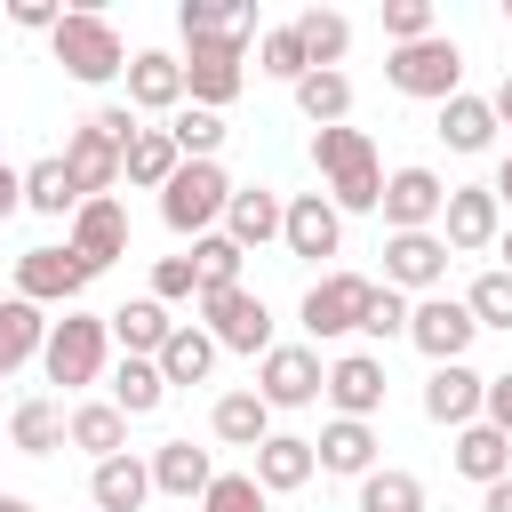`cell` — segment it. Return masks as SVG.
<instances>
[{"label":"cell","mask_w":512,"mask_h":512,"mask_svg":"<svg viewBox=\"0 0 512 512\" xmlns=\"http://www.w3.org/2000/svg\"><path fill=\"white\" fill-rule=\"evenodd\" d=\"M384 32H392V48L432 40V32H440V24H432V0H384Z\"/></svg>","instance_id":"ee69618b"},{"label":"cell","mask_w":512,"mask_h":512,"mask_svg":"<svg viewBox=\"0 0 512 512\" xmlns=\"http://www.w3.org/2000/svg\"><path fill=\"white\" fill-rule=\"evenodd\" d=\"M496 232H504V200L488 184H448V208H440L448 256H480V248H496Z\"/></svg>","instance_id":"52a82bcc"},{"label":"cell","mask_w":512,"mask_h":512,"mask_svg":"<svg viewBox=\"0 0 512 512\" xmlns=\"http://www.w3.org/2000/svg\"><path fill=\"white\" fill-rule=\"evenodd\" d=\"M312 168L328 176L336 216H344V208H376V200H384V168H376V144H368L360 128H312Z\"/></svg>","instance_id":"6da1fadb"},{"label":"cell","mask_w":512,"mask_h":512,"mask_svg":"<svg viewBox=\"0 0 512 512\" xmlns=\"http://www.w3.org/2000/svg\"><path fill=\"white\" fill-rule=\"evenodd\" d=\"M16 208H24V168H8V160H0V224H8Z\"/></svg>","instance_id":"816d5d0a"},{"label":"cell","mask_w":512,"mask_h":512,"mask_svg":"<svg viewBox=\"0 0 512 512\" xmlns=\"http://www.w3.org/2000/svg\"><path fill=\"white\" fill-rule=\"evenodd\" d=\"M48 344V320H40V304H24V296H8L0 304V376H16L32 352Z\"/></svg>","instance_id":"4dcf8cb0"},{"label":"cell","mask_w":512,"mask_h":512,"mask_svg":"<svg viewBox=\"0 0 512 512\" xmlns=\"http://www.w3.org/2000/svg\"><path fill=\"white\" fill-rule=\"evenodd\" d=\"M368 296H376V280H360V272H328V280L304 288V328H312V336H352L360 312H368Z\"/></svg>","instance_id":"4fadbf2b"},{"label":"cell","mask_w":512,"mask_h":512,"mask_svg":"<svg viewBox=\"0 0 512 512\" xmlns=\"http://www.w3.org/2000/svg\"><path fill=\"white\" fill-rule=\"evenodd\" d=\"M72 256L88 264V272H104L112 256H128V208L104 192V200H80L72 208Z\"/></svg>","instance_id":"5bb4252c"},{"label":"cell","mask_w":512,"mask_h":512,"mask_svg":"<svg viewBox=\"0 0 512 512\" xmlns=\"http://www.w3.org/2000/svg\"><path fill=\"white\" fill-rule=\"evenodd\" d=\"M504 16H512V0H504Z\"/></svg>","instance_id":"680465c9"},{"label":"cell","mask_w":512,"mask_h":512,"mask_svg":"<svg viewBox=\"0 0 512 512\" xmlns=\"http://www.w3.org/2000/svg\"><path fill=\"white\" fill-rule=\"evenodd\" d=\"M200 504H208V512H264V488H256L248 472H216Z\"/></svg>","instance_id":"f6af8a7d"},{"label":"cell","mask_w":512,"mask_h":512,"mask_svg":"<svg viewBox=\"0 0 512 512\" xmlns=\"http://www.w3.org/2000/svg\"><path fill=\"white\" fill-rule=\"evenodd\" d=\"M120 344H128V360H160V344L176 336V320H168V304H152V296H136V304H120L112 320H104Z\"/></svg>","instance_id":"d4e9b609"},{"label":"cell","mask_w":512,"mask_h":512,"mask_svg":"<svg viewBox=\"0 0 512 512\" xmlns=\"http://www.w3.org/2000/svg\"><path fill=\"white\" fill-rule=\"evenodd\" d=\"M184 104V64L168 48H136L128 56V112H176Z\"/></svg>","instance_id":"e0dca14e"},{"label":"cell","mask_w":512,"mask_h":512,"mask_svg":"<svg viewBox=\"0 0 512 512\" xmlns=\"http://www.w3.org/2000/svg\"><path fill=\"white\" fill-rule=\"evenodd\" d=\"M504 272H512V232H504Z\"/></svg>","instance_id":"6f0895ef"},{"label":"cell","mask_w":512,"mask_h":512,"mask_svg":"<svg viewBox=\"0 0 512 512\" xmlns=\"http://www.w3.org/2000/svg\"><path fill=\"white\" fill-rule=\"evenodd\" d=\"M224 200H232L224 168H216V160H184V168L160 184V224H168V232H208V224L224 216Z\"/></svg>","instance_id":"277c9868"},{"label":"cell","mask_w":512,"mask_h":512,"mask_svg":"<svg viewBox=\"0 0 512 512\" xmlns=\"http://www.w3.org/2000/svg\"><path fill=\"white\" fill-rule=\"evenodd\" d=\"M360 328H368V336H384V344H392V336H408V296H400V288H376V296H368V312H360Z\"/></svg>","instance_id":"7dc6e473"},{"label":"cell","mask_w":512,"mask_h":512,"mask_svg":"<svg viewBox=\"0 0 512 512\" xmlns=\"http://www.w3.org/2000/svg\"><path fill=\"white\" fill-rule=\"evenodd\" d=\"M456 472L480 480V488L504 480V472H512V440H504L496 424H464V432H456Z\"/></svg>","instance_id":"f546056e"},{"label":"cell","mask_w":512,"mask_h":512,"mask_svg":"<svg viewBox=\"0 0 512 512\" xmlns=\"http://www.w3.org/2000/svg\"><path fill=\"white\" fill-rule=\"evenodd\" d=\"M184 296H200L192 256H160V264H152V304H184Z\"/></svg>","instance_id":"bcb514c9"},{"label":"cell","mask_w":512,"mask_h":512,"mask_svg":"<svg viewBox=\"0 0 512 512\" xmlns=\"http://www.w3.org/2000/svg\"><path fill=\"white\" fill-rule=\"evenodd\" d=\"M384 80H392L400 96L448 104V96H456V80H464V56H456V40H448V32H432V40H408V48H392V56H384Z\"/></svg>","instance_id":"3957f363"},{"label":"cell","mask_w":512,"mask_h":512,"mask_svg":"<svg viewBox=\"0 0 512 512\" xmlns=\"http://www.w3.org/2000/svg\"><path fill=\"white\" fill-rule=\"evenodd\" d=\"M56 16H64L56 0H8V24L16 32H56Z\"/></svg>","instance_id":"681fc988"},{"label":"cell","mask_w":512,"mask_h":512,"mask_svg":"<svg viewBox=\"0 0 512 512\" xmlns=\"http://www.w3.org/2000/svg\"><path fill=\"white\" fill-rule=\"evenodd\" d=\"M104 320L96 312H64V320H48V344H40V368H48V384H96V368H104Z\"/></svg>","instance_id":"5b68a950"},{"label":"cell","mask_w":512,"mask_h":512,"mask_svg":"<svg viewBox=\"0 0 512 512\" xmlns=\"http://www.w3.org/2000/svg\"><path fill=\"white\" fill-rule=\"evenodd\" d=\"M88 280H96V272H88L72 248H24V256H16V296H24V304H64V312H72V296H80Z\"/></svg>","instance_id":"30bf717a"},{"label":"cell","mask_w":512,"mask_h":512,"mask_svg":"<svg viewBox=\"0 0 512 512\" xmlns=\"http://www.w3.org/2000/svg\"><path fill=\"white\" fill-rule=\"evenodd\" d=\"M280 208H288V200H280L272 184H248V192L232 184V200H224V240H232L240 256L264 248V240H280Z\"/></svg>","instance_id":"ac0fdd59"},{"label":"cell","mask_w":512,"mask_h":512,"mask_svg":"<svg viewBox=\"0 0 512 512\" xmlns=\"http://www.w3.org/2000/svg\"><path fill=\"white\" fill-rule=\"evenodd\" d=\"M240 40L232 32H208V40H192V56H184V96L200 104V112H224L232 96H240Z\"/></svg>","instance_id":"8992f818"},{"label":"cell","mask_w":512,"mask_h":512,"mask_svg":"<svg viewBox=\"0 0 512 512\" xmlns=\"http://www.w3.org/2000/svg\"><path fill=\"white\" fill-rule=\"evenodd\" d=\"M496 200H512V152H504V168H496V184H488Z\"/></svg>","instance_id":"11a10c76"},{"label":"cell","mask_w":512,"mask_h":512,"mask_svg":"<svg viewBox=\"0 0 512 512\" xmlns=\"http://www.w3.org/2000/svg\"><path fill=\"white\" fill-rule=\"evenodd\" d=\"M448 280V240L440 232H392L384 240V288H440Z\"/></svg>","instance_id":"9a60e30c"},{"label":"cell","mask_w":512,"mask_h":512,"mask_svg":"<svg viewBox=\"0 0 512 512\" xmlns=\"http://www.w3.org/2000/svg\"><path fill=\"white\" fill-rule=\"evenodd\" d=\"M208 480H216L208 448H192V440H160L152 448V488L160 496H208Z\"/></svg>","instance_id":"cb8c5ba5"},{"label":"cell","mask_w":512,"mask_h":512,"mask_svg":"<svg viewBox=\"0 0 512 512\" xmlns=\"http://www.w3.org/2000/svg\"><path fill=\"white\" fill-rule=\"evenodd\" d=\"M88 496H96V512H136V504L152 496V464H136V456H104L96 480H88Z\"/></svg>","instance_id":"f1b7e54d"},{"label":"cell","mask_w":512,"mask_h":512,"mask_svg":"<svg viewBox=\"0 0 512 512\" xmlns=\"http://www.w3.org/2000/svg\"><path fill=\"white\" fill-rule=\"evenodd\" d=\"M176 168H184V152H176V136H168V128H136V144L120 152V176H128V184H144V192H160Z\"/></svg>","instance_id":"83f0119b"},{"label":"cell","mask_w":512,"mask_h":512,"mask_svg":"<svg viewBox=\"0 0 512 512\" xmlns=\"http://www.w3.org/2000/svg\"><path fill=\"white\" fill-rule=\"evenodd\" d=\"M256 56H264L256 72H272V80H288V88H296V80L312 72V64H304V40H296V24H280V32H264V40H256Z\"/></svg>","instance_id":"7bdbcfd3"},{"label":"cell","mask_w":512,"mask_h":512,"mask_svg":"<svg viewBox=\"0 0 512 512\" xmlns=\"http://www.w3.org/2000/svg\"><path fill=\"white\" fill-rule=\"evenodd\" d=\"M312 472H320V464H312V440H296V432H272V440L256 448V472H248V480H256L264 496H288V488H304Z\"/></svg>","instance_id":"603a6c76"},{"label":"cell","mask_w":512,"mask_h":512,"mask_svg":"<svg viewBox=\"0 0 512 512\" xmlns=\"http://www.w3.org/2000/svg\"><path fill=\"white\" fill-rule=\"evenodd\" d=\"M296 40H304V64H312V72H336V56L352 48V24H344L336 8H304V16H296Z\"/></svg>","instance_id":"836d02e7"},{"label":"cell","mask_w":512,"mask_h":512,"mask_svg":"<svg viewBox=\"0 0 512 512\" xmlns=\"http://www.w3.org/2000/svg\"><path fill=\"white\" fill-rule=\"evenodd\" d=\"M152 368H160V384H200V376L216 368V336H208V328H176Z\"/></svg>","instance_id":"1f68e13d"},{"label":"cell","mask_w":512,"mask_h":512,"mask_svg":"<svg viewBox=\"0 0 512 512\" xmlns=\"http://www.w3.org/2000/svg\"><path fill=\"white\" fill-rule=\"evenodd\" d=\"M360 512H424V480L416 472H368L360 480Z\"/></svg>","instance_id":"f35d334b"},{"label":"cell","mask_w":512,"mask_h":512,"mask_svg":"<svg viewBox=\"0 0 512 512\" xmlns=\"http://www.w3.org/2000/svg\"><path fill=\"white\" fill-rule=\"evenodd\" d=\"M168 136H176V152H184V160H216V144H224V120H216V112H200V104H176Z\"/></svg>","instance_id":"ab89813d"},{"label":"cell","mask_w":512,"mask_h":512,"mask_svg":"<svg viewBox=\"0 0 512 512\" xmlns=\"http://www.w3.org/2000/svg\"><path fill=\"white\" fill-rule=\"evenodd\" d=\"M280 240H288V256H336V240H344V216H336V200H320V192H296L288 208H280Z\"/></svg>","instance_id":"2e32d148"},{"label":"cell","mask_w":512,"mask_h":512,"mask_svg":"<svg viewBox=\"0 0 512 512\" xmlns=\"http://www.w3.org/2000/svg\"><path fill=\"white\" fill-rule=\"evenodd\" d=\"M24 208H40V216H72V208H80L64 160H32V168H24Z\"/></svg>","instance_id":"8d00e7d4"},{"label":"cell","mask_w":512,"mask_h":512,"mask_svg":"<svg viewBox=\"0 0 512 512\" xmlns=\"http://www.w3.org/2000/svg\"><path fill=\"white\" fill-rule=\"evenodd\" d=\"M376 208H384V224H392V232H432V224H440V208H448V184H440L432 168H392Z\"/></svg>","instance_id":"7c38bea8"},{"label":"cell","mask_w":512,"mask_h":512,"mask_svg":"<svg viewBox=\"0 0 512 512\" xmlns=\"http://www.w3.org/2000/svg\"><path fill=\"white\" fill-rule=\"evenodd\" d=\"M480 392H488V376H472L464 360H448V368H432V384H424V416L432 424H480Z\"/></svg>","instance_id":"44dd1931"},{"label":"cell","mask_w":512,"mask_h":512,"mask_svg":"<svg viewBox=\"0 0 512 512\" xmlns=\"http://www.w3.org/2000/svg\"><path fill=\"white\" fill-rule=\"evenodd\" d=\"M480 328H472V312L456 304V296H424V304H408V344L432 360V368H448V360H464V344H472Z\"/></svg>","instance_id":"8fae6325"},{"label":"cell","mask_w":512,"mask_h":512,"mask_svg":"<svg viewBox=\"0 0 512 512\" xmlns=\"http://www.w3.org/2000/svg\"><path fill=\"white\" fill-rule=\"evenodd\" d=\"M192 272H200V296H216V288H240V248H232L224 232H200V248H192Z\"/></svg>","instance_id":"60d3db41"},{"label":"cell","mask_w":512,"mask_h":512,"mask_svg":"<svg viewBox=\"0 0 512 512\" xmlns=\"http://www.w3.org/2000/svg\"><path fill=\"white\" fill-rule=\"evenodd\" d=\"M488 112H496V128H512V72H504V88L488 96Z\"/></svg>","instance_id":"db71d44e"},{"label":"cell","mask_w":512,"mask_h":512,"mask_svg":"<svg viewBox=\"0 0 512 512\" xmlns=\"http://www.w3.org/2000/svg\"><path fill=\"white\" fill-rule=\"evenodd\" d=\"M48 48H56V64H64L80 88H104V80L128 72V48H120V32H112L96 8H64L56 32H48Z\"/></svg>","instance_id":"7a4b0ae2"},{"label":"cell","mask_w":512,"mask_h":512,"mask_svg":"<svg viewBox=\"0 0 512 512\" xmlns=\"http://www.w3.org/2000/svg\"><path fill=\"white\" fill-rule=\"evenodd\" d=\"M56 160H64V176H72L80 200H104V192L120 184V144H104L96 128H72V144H64Z\"/></svg>","instance_id":"ffe728a7"},{"label":"cell","mask_w":512,"mask_h":512,"mask_svg":"<svg viewBox=\"0 0 512 512\" xmlns=\"http://www.w3.org/2000/svg\"><path fill=\"white\" fill-rule=\"evenodd\" d=\"M0 512H32V504H24V496H0Z\"/></svg>","instance_id":"9f6ffc18"},{"label":"cell","mask_w":512,"mask_h":512,"mask_svg":"<svg viewBox=\"0 0 512 512\" xmlns=\"http://www.w3.org/2000/svg\"><path fill=\"white\" fill-rule=\"evenodd\" d=\"M160 400H168L160 368H152V360H120V376H112V408H120V416H152Z\"/></svg>","instance_id":"74e56055"},{"label":"cell","mask_w":512,"mask_h":512,"mask_svg":"<svg viewBox=\"0 0 512 512\" xmlns=\"http://www.w3.org/2000/svg\"><path fill=\"white\" fill-rule=\"evenodd\" d=\"M440 144H448V152H488V144H496L488 96H464V88H456V96L440 104Z\"/></svg>","instance_id":"4316f807"},{"label":"cell","mask_w":512,"mask_h":512,"mask_svg":"<svg viewBox=\"0 0 512 512\" xmlns=\"http://www.w3.org/2000/svg\"><path fill=\"white\" fill-rule=\"evenodd\" d=\"M480 408H488L480 424H496V432L512 440V368H504V376H488V392H480Z\"/></svg>","instance_id":"c3c4849f"},{"label":"cell","mask_w":512,"mask_h":512,"mask_svg":"<svg viewBox=\"0 0 512 512\" xmlns=\"http://www.w3.org/2000/svg\"><path fill=\"white\" fill-rule=\"evenodd\" d=\"M320 392L336 400V416L368 424V416L384 408V360H368V352H344V360L328 368V384H320Z\"/></svg>","instance_id":"d6986e66"},{"label":"cell","mask_w":512,"mask_h":512,"mask_svg":"<svg viewBox=\"0 0 512 512\" xmlns=\"http://www.w3.org/2000/svg\"><path fill=\"white\" fill-rule=\"evenodd\" d=\"M208 424H216V440H232V448H264V440H272V408H264L256 392H224Z\"/></svg>","instance_id":"d6a6232c"},{"label":"cell","mask_w":512,"mask_h":512,"mask_svg":"<svg viewBox=\"0 0 512 512\" xmlns=\"http://www.w3.org/2000/svg\"><path fill=\"white\" fill-rule=\"evenodd\" d=\"M480 512H512V472H504V480H488V504H480Z\"/></svg>","instance_id":"f5cc1de1"},{"label":"cell","mask_w":512,"mask_h":512,"mask_svg":"<svg viewBox=\"0 0 512 512\" xmlns=\"http://www.w3.org/2000/svg\"><path fill=\"white\" fill-rule=\"evenodd\" d=\"M8 440H16L24 456L64 448V408H56V400H16V408H8Z\"/></svg>","instance_id":"d590c367"},{"label":"cell","mask_w":512,"mask_h":512,"mask_svg":"<svg viewBox=\"0 0 512 512\" xmlns=\"http://www.w3.org/2000/svg\"><path fill=\"white\" fill-rule=\"evenodd\" d=\"M200 312H208L216 352H272V312H264V296L216 288V296H200Z\"/></svg>","instance_id":"9c48e42d"},{"label":"cell","mask_w":512,"mask_h":512,"mask_svg":"<svg viewBox=\"0 0 512 512\" xmlns=\"http://www.w3.org/2000/svg\"><path fill=\"white\" fill-rule=\"evenodd\" d=\"M320 384H328V368H320L312 344H272L264 368H256V400H264V408H312Z\"/></svg>","instance_id":"ba28073f"},{"label":"cell","mask_w":512,"mask_h":512,"mask_svg":"<svg viewBox=\"0 0 512 512\" xmlns=\"http://www.w3.org/2000/svg\"><path fill=\"white\" fill-rule=\"evenodd\" d=\"M88 128H96V136H104V144H120V152H128V144H136V112H128V104H104V112H96V120H88Z\"/></svg>","instance_id":"f907efd6"},{"label":"cell","mask_w":512,"mask_h":512,"mask_svg":"<svg viewBox=\"0 0 512 512\" xmlns=\"http://www.w3.org/2000/svg\"><path fill=\"white\" fill-rule=\"evenodd\" d=\"M464 312H472V328H512V272H480Z\"/></svg>","instance_id":"b9f144b4"},{"label":"cell","mask_w":512,"mask_h":512,"mask_svg":"<svg viewBox=\"0 0 512 512\" xmlns=\"http://www.w3.org/2000/svg\"><path fill=\"white\" fill-rule=\"evenodd\" d=\"M312 464H320V472H344V480H368V472H376V432L352 424V416H336V424L312 440Z\"/></svg>","instance_id":"7402d4cb"},{"label":"cell","mask_w":512,"mask_h":512,"mask_svg":"<svg viewBox=\"0 0 512 512\" xmlns=\"http://www.w3.org/2000/svg\"><path fill=\"white\" fill-rule=\"evenodd\" d=\"M64 440H72V448H88L96 464H104V456H128V416H120L112 400H88V408H72V416H64Z\"/></svg>","instance_id":"484cf974"},{"label":"cell","mask_w":512,"mask_h":512,"mask_svg":"<svg viewBox=\"0 0 512 512\" xmlns=\"http://www.w3.org/2000/svg\"><path fill=\"white\" fill-rule=\"evenodd\" d=\"M296 112H304L312 128H344V112H352V80H344V72H304V80H296Z\"/></svg>","instance_id":"e575fe53"}]
</instances>
